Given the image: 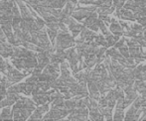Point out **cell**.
<instances>
[{"instance_id": "4", "label": "cell", "mask_w": 146, "mask_h": 121, "mask_svg": "<svg viewBox=\"0 0 146 121\" xmlns=\"http://www.w3.org/2000/svg\"><path fill=\"white\" fill-rule=\"evenodd\" d=\"M0 71L4 75H6V61H3L2 57L0 56Z\"/></svg>"}, {"instance_id": "8", "label": "cell", "mask_w": 146, "mask_h": 121, "mask_svg": "<svg viewBox=\"0 0 146 121\" xmlns=\"http://www.w3.org/2000/svg\"><path fill=\"white\" fill-rule=\"evenodd\" d=\"M123 42H124V40H120V41H119V42L115 45V48H120V47H122Z\"/></svg>"}, {"instance_id": "1", "label": "cell", "mask_w": 146, "mask_h": 121, "mask_svg": "<svg viewBox=\"0 0 146 121\" xmlns=\"http://www.w3.org/2000/svg\"><path fill=\"white\" fill-rule=\"evenodd\" d=\"M12 52H13V47L11 45L6 43V41L5 42L0 41V56L3 58H8L11 57Z\"/></svg>"}, {"instance_id": "5", "label": "cell", "mask_w": 146, "mask_h": 121, "mask_svg": "<svg viewBox=\"0 0 146 121\" xmlns=\"http://www.w3.org/2000/svg\"><path fill=\"white\" fill-rule=\"evenodd\" d=\"M123 118V113H122V110L121 109H117L116 110V113H115V117H114V119H122Z\"/></svg>"}, {"instance_id": "7", "label": "cell", "mask_w": 146, "mask_h": 121, "mask_svg": "<svg viewBox=\"0 0 146 121\" xmlns=\"http://www.w3.org/2000/svg\"><path fill=\"white\" fill-rule=\"evenodd\" d=\"M132 30L133 31H135V32H140V31H142V27L141 26H139V25H134L132 27Z\"/></svg>"}, {"instance_id": "3", "label": "cell", "mask_w": 146, "mask_h": 121, "mask_svg": "<svg viewBox=\"0 0 146 121\" xmlns=\"http://www.w3.org/2000/svg\"><path fill=\"white\" fill-rule=\"evenodd\" d=\"M47 32H48V34H49V38H50L51 41L54 43L55 38L57 37V31L51 30V29H49V28H48V29H47Z\"/></svg>"}, {"instance_id": "2", "label": "cell", "mask_w": 146, "mask_h": 121, "mask_svg": "<svg viewBox=\"0 0 146 121\" xmlns=\"http://www.w3.org/2000/svg\"><path fill=\"white\" fill-rule=\"evenodd\" d=\"M0 117H1L2 120L4 119H12L13 118V115H12V112H11V109L9 107H5L3 110H2L1 114H0Z\"/></svg>"}, {"instance_id": "6", "label": "cell", "mask_w": 146, "mask_h": 121, "mask_svg": "<svg viewBox=\"0 0 146 121\" xmlns=\"http://www.w3.org/2000/svg\"><path fill=\"white\" fill-rule=\"evenodd\" d=\"M6 39H7V38H6V35L4 34L3 31L0 29V41H3V42H5Z\"/></svg>"}]
</instances>
